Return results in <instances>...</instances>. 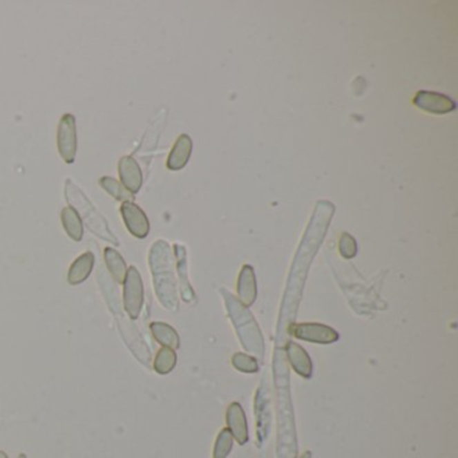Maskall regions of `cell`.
Wrapping results in <instances>:
<instances>
[{
	"instance_id": "5b68a950",
	"label": "cell",
	"mask_w": 458,
	"mask_h": 458,
	"mask_svg": "<svg viewBox=\"0 0 458 458\" xmlns=\"http://www.w3.org/2000/svg\"><path fill=\"white\" fill-rule=\"evenodd\" d=\"M144 304V285L140 271L136 266H131L126 270L124 280V308L131 320H136L143 309Z\"/></svg>"
},
{
	"instance_id": "83f0119b",
	"label": "cell",
	"mask_w": 458,
	"mask_h": 458,
	"mask_svg": "<svg viewBox=\"0 0 458 458\" xmlns=\"http://www.w3.org/2000/svg\"><path fill=\"white\" fill-rule=\"evenodd\" d=\"M0 458H8V456H7L4 452H1V450H0Z\"/></svg>"
},
{
	"instance_id": "cb8c5ba5",
	"label": "cell",
	"mask_w": 458,
	"mask_h": 458,
	"mask_svg": "<svg viewBox=\"0 0 458 458\" xmlns=\"http://www.w3.org/2000/svg\"><path fill=\"white\" fill-rule=\"evenodd\" d=\"M233 435L230 433L229 429H222L220 433L218 435L216 448H214V458H226L231 449H233Z\"/></svg>"
},
{
	"instance_id": "7a4b0ae2",
	"label": "cell",
	"mask_w": 458,
	"mask_h": 458,
	"mask_svg": "<svg viewBox=\"0 0 458 458\" xmlns=\"http://www.w3.org/2000/svg\"><path fill=\"white\" fill-rule=\"evenodd\" d=\"M227 311L230 314V318L234 323V327L240 335L242 345L251 354H254L257 358H263L265 344L263 334L257 325V321L250 314V311L242 305L241 301L236 298L233 294H230L227 290H222Z\"/></svg>"
},
{
	"instance_id": "4fadbf2b",
	"label": "cell",
	"mask_w": 458,
	"mask_h": 458,
	"mask_svg": "<svg viewBox=\"0 0 458 458\" xmlns=\"http://www.w3.org/2000/svg\"><path fill=\"white\" fill-rule=\"evenodd\" d=\"M191 152H193L191 137L186 133L180 135L169 155L167 169H171V171H179V169H184L186 164L190 160Z\"/></svg>"
},
{
	"instance_id": "6da1fadb",
	"label": "cell",
	"mask_w": 458,
	"mask_h": 458,
	"mask_svg": "<svg viewBox=\"0 0 458 458\" xmlns=\"http://www.w3.org/2000/svg\"><path fill=\"white\" fill-rule=\"evenodd\" d=\"M149 267L153 277L155 292L162 305L169 311H178L179 300L173 273V258L169 243L156 241L149 251Z\"/></svg>"
},
{
	"instance_id": "7402d4cb",
	"label": "cell",
	"mask_w": 458,
	"mask_h": 458,
	"mask_svg": "<svg viewBox=\"0 0 458 458\" xmlns=\"http://www.w3.org/2000/svg\"><path fill=\"white\" fill-rule=\"evenodd\" d=\"M176 362H178V356H176L175 350L169 348V347H163L159 350V352L155 356L153 370L160 375H167L175 368Z\"/></svg>"
},
{
	"instance_id": "ba28073f",
	"label": "cell",
	"mask_w": 458,
	"mask_h": 458,
	"mask_svg": "<svg viewBox=\"0 0 458 458\" xmlns=\"http://www.w3.org/2000/svg\"><path fill=\"white\" fill-rule=\"evenodd\" d=\"M288 332L294 338L311 341V343H317V344H332V343L338 341L340 338L338 332L334 328L324 325V324H318V323L293 324Z\"/></svg>"
},
{
	"instance_id": "7c38bea8",
	"label": "cell",
	"mask_w": 458,
	"mask_h": 458,
	"mask_svg": "<svg viewBox=\"0 0 458 458\" xmlns=\"http://www.w3.org/2000/svg\"><path fill=\"white\" fill-rule=\"evenodd\" d=\"M226 422L229 426L227 429L233 435V438L237 439L240 445H245L249 441V430L245 411L238 402H234L229 406L226 412Z\"/></svg>"
},
{
	"instance_id": "30bf717a",
	"label": "cell",
	"mask_w": 458,
	"mask_h": 458,
	"mask_svg": "<svg viewBox=\"0 0 458 458\" xmlns=\"http://www.w3.org/2000/svg\"><path fill=\"white\" fill-rule=\"evenodd\" d=\"M414 104L419 109L435 115H445L456 109V102L450 97L428 90H419L414 97Z\"/></svg>"
},
{
	"instance_id": "8fae6325",
	"label": "cell",
	"mask_w": 458,
	"mask_h": 458,
	"mask_svg": "<svg viewBox=\"0 0 458 458\" xmlns=\"http://www.w3.org/2000/svg\"><path fill=\"white\" fill-rule=\"evenodd\" d=\"M119 173H120L122 186L129 193H139L143 186V172L139 163L132 156H124L119 162Z\"/></svg>"
},
{
	"instance_id": "9c48e42d",
	"label": "cell",
	"mask_w": 458,
	"mask_h": 458,
	"mask_svg": "<svg viewBox=\"0 0 458 458\" xmlns=\"http://www.w3.org/2000/svg\"><path fill=\"white\" fill-rule=\"evenodd\" d=\"M120 211L128 231L133 237L143 240L149 234V220L142 207L133 202H122Z\"/></svg>"
},
{
	"instance_id": "9a60e30c",
	"label": "cell",
	"mask_w": 458,
	"mask_h": 458,
	"mask_svg": "<svg viewBox=\"0 0 458 458\" xmlns=\"http://www.w3.org/2000/svg\"><path fill=\"white\" fill-rule=\"evenodd\" d=\"M254 410L257 415V435H258V445L261 446L267 438L270 432V409H269V397L267 392L258 390L254 402Z\"/></svg>"
},
{
	"instance_id": "e0dca14e",
	"label": "cell",
	"mask_w": 458,
	"mask_h": 458,
	"mask_svg": "<svg viewBox=\"0 0 458 458\" xmlns=\"http://www.w3.org/2000/svg\"><path fill=\"white\" fill-rule=\"evenodd\" d=\"M96 257L92 251H85L73 263L69 273H68V283L70 285H79L88 280L90 276L93 266H95Z\"/></svg>"
},
{
	"instance_id": "ac0fdd59",
	"label": "cell",
	"mask_w": 458,
	"mask_h": 458,
	"mask_svg": "<svg viewBox=\"0 0 458 458\" xmlns=\"http://www.w3.org/2000/svg\"><path fill=\"white\" fill-rule=\"evenodd\" d=\"M175 254H176V261H178V274H179V287H180V293L182 297L186 303H191L195 297L193 288L189 281V273H187V253L186 247L182 245H175Z\"/></svg>"
},
{
	"instance_id": "603a6c76",
	"label": "cell",
	"mask_w": 458,
	"mask_h": 458,
	"mask_svg": "<svg viewBox=\"0 0 458 458\" xmlns=\"http://www.w3.org/2000/svg\"><path fill=\"white\" fill-rule=\"evenodd\" d=\"M99 186L117 200H121V202H133L135 200V195L129 193L122 186V183H120L119 180H116L115 178H111V176L101 178L99 179Z\"/></svg>"
},
{
	"instance_id": "5bb4252c",
	"label": "cell",
	"mask_w": 458,
	"mask_h": 458,
	"mask_svg": "<svg viewBox=\"0 0 458 458\" xmlns=\"http://www.w3.org/2000/svg\"><path fill=\"white\" fill-rule=\"evenodd\" d=\"M285 351H287V356H288V361L292 364L293 370L303 378L309 379L312 376L314 367H312V361H311L308 352L301 345H298L293 341H289L285 345Z\"/></svg>"
},
{
	"instance_id": "52a82bcc",
	"label": "cell",
	"mask_w": 458,
	"mask_h": 458,
	"mask_svg": "<svg viewBox=\"0 0 458 458\" xmlns=\"http://www.w3.org/2000/svg\"><path fill=\"white\" fill-rule=\"evenodd\" d=\"M117 324H119L121 338L126 344L128 350L135 355V358L139 362L148 367L151 363V351H149L144 338L142 336V334L139 332V330L131 321L125 320L122 316L117 317Z\"/></svg>"
},
{
	"instance_id": "3957f363",
	"label": "cell",
	"mask_w": 458,
	"mask_h": 458,
	"mask_svg": "<svg viewBox=\"0 0 458 458\" xmlns=\"http://www.w3.org/2000/svg\"><path fill=\"white\" fill-rule=\"evenodd\" d=\"M65 195L68 202L70 203L79 218L84 219L88 229L101 238L102 241L109 242L115 246H119L120 242L116 238V236L109 229V225L106 219L99 214V211L95 207V204L89 200V198L82 193V190L73 182L72 179L66 180L65 184Z\"/></svg>"
},
{
	"instance_id": "484cf974",
	"label": "cell",
	"mask_w": 458,
	"mask_h": 458,
	"mask_svg": "<svg viewBox=\"0 0 458 458\" xmlns=\"http://www.w3.org/2000/svg\"><path fill=\"white\" fill-rule=\"evenodd\" d=\"M338 250L344 258H354L358 251L355 238L352 236H350L348 233H344L338 242Z\"/></svg>"
},
{
	"instance_id": "ffe728a7",
	"label": "cell",
	"mask_w": 458,
	"mask_h": 458,
	"mask_svg": "<svg viewBox=\"0 0 458 458\" xmlns=\"http://www.w3.org/2000/svg\"><path fill=\"white\" fill-rule=\"evenodd\" d=\"M104 257H105V263L108 266V270H109L111 276L113 277V280L117 284H124L128 267H126L124 258L121 257L120 253L113 247H105Z\"/></svg>"
},
{
	"instance_id": "f1b7e54d",
	"label": "cell",
	"mask_w": 458,
	"mask_h": 458,
	"mask_svg": "<svg viewBox=\"0 0 458 458\" xmlns=\"http://www.w3.org/2000/svg\"><path fill=\"white\" fill-rule=\"evenodd\" d=\"M18 458H27V456H26V455H23V453H22V455H19V457Z\"/></svg>"
},
{
	"instance_id": "277c9868",
	"label": "cell",
	"mask_w": 458,
	"mask_h": 458,
	"mask_svg": "<svg viewBox=\"0 0 458 458\" xmlns=\"http://www.w3.org/2000/svg\"><path fill=\"white\" fill-rule=\"evenodd\" d=\"M277 415H278V443H277V456L278 458L297 457V435L294 425V415L290 402L288 379L283 383H278V397H277Z\"/></svg>"
},
{
	"instance_id": "2e32d148",
	"label": "cell",
	"mask_w": 458,
	"mask_h": 458,
	"mask_svg": "<svg viewBox=\"0 0 458 458\" xmlns=\"http://www.w3.org/2000/svg\"><path fill=\"white\" fill-rule=\"evenodd\" d=\"M238 297L242 305L251 307L257 298V283L254 269L250 265L242 267L240 277H238Z\"/></svg>"
},
{
	"instance_id": "8992f818",
	"label": "cell",
	"mask_w": 458,
	"mask_h": 458,
	"mask_svg": "<svg viewBox=\"0 0 458 458\" xmlns=\"http://www.w3.org/2000/svg\"><path fill=\"white\" fill-rule=\"evenodd\" d=\"M77 125L72 113H65L57 129V146L65 163L72 164L77 155Z\"/></svg>"
},
{
	"instance_id": "d6986e66",
	"label": "cell",
	"mask_w": 458,
	"mask_h": 458,
	"mask_svg": "<svg viewBox=\"0 0 458 458\" xmlns=\"http://www.w3.org/2000/svg\"><path fill=\"white\" fill-rule=\"evenodd\" d=\"M149 328H151L152 336L163 347H169L172 350L179 348L180 338H179L178 332L169 324L162 323V321H153V323H151Z\"/></svg>"
},
{
	"instance_id": "4316f807",
	"label": "cell",
	"mask_w": 458,
	"mask_h": 458,
	"mask_svg": "<svg viewBox=\"0 0 458 458\" xmlns=\"http://www.w3.org/2000/svg\"><path fill=\"white\" fill-rule=\"evenodd\" d=\"M300 458H312V453L311 452H305Z\"/></svg>"
},
{
	"instance_id": "d4e9b609",
	"label": "cell",
	"mask_w": 458,
	"mask_h": 458,
	"mask_svg": "<svg viewBox=\"0 0 458 458\" xmlns=\"http://www.w3.org/2000/svg\"><path fill=\"white\" fill-rule=\"evenodd\" d=\"M231 363H233V365H234L238 371H241V372L253 374V372H257V371H258V363H257V361H256L254 358L249 356V355L242 354V352H237V354L233 356Z\"/></svg>"
},
{
	"instance_id": "44dd1931",
	"label": "cell",
	"mask_w": 458,
	"mask_h": 458,
	"mask_svg": "<svg viewBox=\"0 0 458 458\" xmlns=\"http://www.w3.org/2000/svg\"><path fill=\"white\" fill-rule=\"evenodd\" d=\"M61 220L65 231L73 241L79 242L84 237V225L82 219L77 214L73 207H65L61 213Z\"/></svg>"
}]
</instances>
